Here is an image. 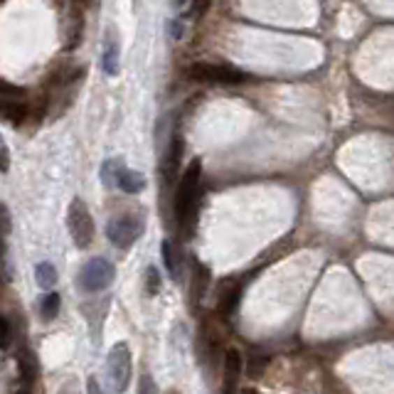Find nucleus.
I'll return each mask as SVG.
<instances>
[{
  "label": "nucleus",
  "mask_w": 394,
  "mask_h": 394,
  "mask_svg": "<svg viewBox=\"0 0 394 394\" xmlns=\"http://www.w3.org/2000/svg\"><path fill=\"white\" fill-rule=\"evenodd\" d=\"M35 279L40 289H52V286L57 284V269H54L50 261H40V264L35 266Z\"/></svg>",
  "instance_id": "15"
},
{
  "label": "nucleus",
  "mask_w": 394,
  "mask_h": 394,
  "mask_svg": "<svg viewBox=\"0 0 394 394\" xmlns=\"http://www.w3.org/2000/svg\"><path fill=\"white\" fill-rule=\"evenodd\" d=\"M161 289H163L161 271H158L156 266H148V269H145V291H148V296H158Z\"/></svg>",
  "instance_id": "17"
},
{
  "label": "nucleus",
  "mask_w": 394,
  "mask_h": 394,
  "mask_svg": "<svg viewBox=\"0 0 394 394\" xmlns=\"http://www.w3.org/2000/svg\"><path fill=\"white\" fill-rule=\"evenodd\" d=\"M119 168H121V161H114V158L101 166V180H104V185H114L116 175H119Z\"/></svg>",
  "instance_id": "18"
},
{
  "label": "nucleus",
  "mask_w": 394,
  "mask_h": 394,
  "mask_svg": "<svg viewBox=\"0 0 394 394\" xmlns=\"http://www.w3.org/2000/svg\"><path fill=\"white\" fill-rule=\"evenodd\" d=\"M101 69L109 77H116L119 74V42L109 40L104 47V54H101Z\"/></svg>",
  "instance_id": "13"
},
{
  "label": "nucleus",
  "mask_w": 394,
  "mask_h": 394,
  "mask_svg": "<svg viewBox=\"0 0 394 394\" xmlns=\"http://www.w3.org/2000/svg\"><path fill=\"white\" fill-rule=\"evenodd\" d=\"M17 370H20V379L27 384H32L40 374V363H37L35 353L30 348H22L17 353Z\"/></svg>",
  "instance_id": "10"
},
{
  "label": "nucleus",
  "mask_w": 394,
  "mask_h": 394,
  "mask_svg": "<svg viewBox=\"0 0 394 394\" xmlns=\"http://www.w3.org/2000/svg\"><path fill=\"white\" fill-rule=\"evenodd\" d=\"M106 370H109L111 384L116 392H126L131 382V372H133V363H131V350L126 342H116L109 350V360H106Z\"/></svg>",
  "instance_id": "6"
},
{
  "label": "nucleus",
  "mask_w": 394,
  "mask_h": 394,
  "mask_svg": "<svg viewBox=\"0 0 394 394\" xmlns=\"http://www.w3.org/2000/svg\"><path fill=\"white\" fill-rule=\"evenodd\" d=\"M116 185H119L126 195H138V192L145 190V175L138 170H129V168L121 166L119 175H116Z\"/></svg>",
  "instance_id": "9"
},
{
  "label": "nucleus",
  "mask_w": 394,
  "mask_h": 394,
  "mask_svg": "<svg viewBox=\"0 0 394 394\" xmlns=\"http://www.w3.org/2000/svg\"><path fill=\"white\" fill-rule=\"evenodd\" d=\"M116 279V269L114 264H111L109 259H104V256H94V259H89L87 264L82 266V271H79V289L87 291V293H98V291L109 289L111 284H114Z\"/></svg>",
  "instance_id": "2"
},
{
  "label": "nucleus",
  "mask_w": 394,
  "mask_h": 394,
  "mask_svg": "<svg viewBox=\"0 0 394 394\" xmlns=\"http://www.w3.org/2000/svg\"><path fill=\"white\" fill-rule=\"evenodd\" d=\"M67 227L69 234H72L74 244L79 249H87L89 244L94 242V234H96V227H94V217L89 212V207L82 203V200H74L67 210Z\"/></svg>",
  "instance_id": "4"
},
{
  "label": "nucleus",
  "mask_w": 394,
  "mask_h": 394,
  "mask_svg": "<svg viewBox=\"0 0 394 394\" xmlns=\"http://www.w3.org/2000/svg\"><path fill=\"white\" fill-rule=\"evenodd\" d=\"M0 119L10 121V124H22L27 119V101L25 98L0 96Z\"/></svg>",
  "instance_id": "8"
},
{
  "label": "nucleus",
  "mask_w": 394,
  "mask_h": 394,
  "mask_svg": "<svg viewBox=\"0 0 394 394\" xmlns=\"http://www.w3.org/2000/svg\"><path fill=\"white\" fill-rule=\"evenodd\" d=\"M210 3L212 0H192V15H205L207 13V8H210Z\"/></svg>",
  "instance_id": "22"
},
{
  "label": "nucleus",
  "mask_w": 394,
  "mask_h": 394,
  "mask_svg": "<svg viewBox=\"0 0 394 394\" xmlns=\"http://www.w3.org/2000/svg\"><path fill=\"white\" fill-rule=\"evenodd\" d=\"M239 298H242V284H229L227 289L219 293L217 301V313L222 318H229L239 306Z\"/></svg>",
  "instance_id": "11"
},
{
  "label": "nucleus",
  "mask_w": 394,
  "mask_h": 394,
  "mask_svg": "<svg viewBox=\"0 0 394 394\" xmlns=\"http://www.w3.org/2000/svg\"><path fill=\"white\" fill-rule=\"evenodd\" d=\"M0 96H8V98H25V89L13 87V84H8V82H0Z\"/></svg>",
  "instance_id": "20"
},
{
  "label": "nucleus",
  "mask_w": 394,
  "mask_h": 394,
  "mask_svg": "<svg viewBox=\"0 0 394 394\" xmlns=\"http://www.w3.org/2000/svg\"><path fill=\"white\" fill-rule=\"evenodd\" d=\"M200 180H203V166L200 161H192L187 166L185 175L180 180L175 195V217L187 232H192L197 217V200H200Z\"/></svg>",
  "instance_id": "1"
},
{
  "label": "nucleus",
  "mask_w": 394,
  "mask_h": 394,
  "mask_svg": "<svg viewBox=\"0 0 394 394\" xmlns=\"http://www.w3.org/2000/svg\"><path fill=\"white\" fill-rule=\"evenodd\" d=\"M89 392H98V384H96V379H89Z\"/></svg>",
  "instance_id": "24"
},
{
  "label": "nucleus",
  "mask_w": 394,
  "mask_h": 394,
  "mask_svg": "<svg viewBox=\"0 0 394 394\" xmlns=\"http://www.w3.org/2000/svg\"><path fill=\"white\" fill-rule=\"evenodd\" d=\"M182 3H185V0H175V6H177V8H180V6H182Z\"/></svg>",
  "instance_id": "25"
},
{
  "label": "nucleus",
  "mask_w": 394,
  "mask_h": 394,
  "mask_svg": "<svg viewBox=\"0 0 394 394\" xmlns=\"http://www.w3.org/2000/svg\"><path fill=\"white\" fill-rule=\"evenodd\" d=\"M143 234V217L140 214H119L106 224V237L111 239L114 247L119 249H131L138 237Z\"/></svg>",
  "instance_id": "3"
},
{
  "label": "nucleus",
  "mask_w": 394,
  "mask_h": 394,
  "mask_svg": "<svg viewBox=\"0 0 394 394\" xmlns=\"http://www.w3.org/2000/svg\"><path fill=\"white\" fill-rule=\"evenodd\" d=\"M59 303H62L59 293H47L45 298H42V303H40L42 318H45V321H52V318L59 313Z\"/></svg>",
  "instance_id": "16"
},
{
  "label": "nucleus",
  "mask_w": 394,
  "mask_h": 394,
  "mask_svg": "<svg viewBox=\"0 0 394 394\" xmlns=\"http://www.w3.org/2000/svg\"><path fill=\"white\" fill-rule=\"evenodd\" d=\"M161 254H163V264H166L168 274H170L175 281H180V261H177L175 247H173L170 239H163V244H161Z\"/></svg>",
  "instance_id": "14"
},
{
  "label": "nucleus",
  "mask_w": 394,
  "mask_h": 394,
  "mask_svg": "<svg viewBox=\"0 0 394 394\" xmlns=\"http://www.w3.org/2000/svg\"><path fill=\"white\" fill-rule=\"evenodd\" d=\"M10 321L6 316H0V350L10 348Z\"/></svg>",
  "instance_id": "19"
},
{
  "label": "nucleus",
  "mask_w": 394,
  "mask_h": 394,
  "mask_svg": "<svg viewBox=\"0 0 394 394\" xmlns=\"http://www.w3.org/2000/svg\"><path fill=\"white\" fill-rule=\"evenodd\" d=\"M180 161H182V138L180 133H175L170 138V148H168L166 153V161H163V177H166V185H170V182H175L177 177V168H180Z\"/></svg>",
  "instance_id": "7"
},
{
  "label": "nucleus",
  "mask_w": 394,
  "mask_h": 394,
  "mask_svg": "<svg viewBox=\"0 0 394 394\" xmlns=\"http://www.w3.org/2000/svg\"><path fill=\"white\" fill-rule=\"evenodd\" d=\"M187 77L192 82H207V84H242L247 74L242 69H234L229 64H207L197 62L187 69Z\"/></svg>",
  "instance_id": "5"
},
{
  "label": "nucleus",
  "mask_w": 394,
  "mask_h": 394,
  "mask_svg": "<svg viewBox=\"0 0 394 394\" xmlns=\"http://www.w3.org/2000/svg\"><path fill=\"white\" fill-rule=\"evenodd\" d=\"M10 170V151H8V143L0 136V173Z\"/></svg>",
  "instance_id": "21"
},
{
  "label": "nucleus",
  "mask_w": 394,
  "mask_h": 394,
  "mask_svg": "<svg viewBox=\"0 0 394 394\" xmlns=\"http://www.w3.org/2000/svg\"><path fill=\"white\" fill-rule=\"evenodd\" d=\"M222 367H224V379L227 384H234L242 374V353L237 348H229L222 358Z\"/></svg>",
  "instance_id": "12"
},
{
  "label": "nucleus",
  "mask_w": 394,
  "mask_h": 394,
  "mask_svg": "<svg viewBox=\"0 0 394 394\" xmlns=\"http://www.w3.org/2000/svg\"><path fill=\"white\" fill-rule=\"evenodd\" d=\"M168 27H170V37H173V40H180L182 32H185V27H182L180 20H170V25H168Z\"/></svg>",
  "instance_id": "23"
}]
</instances>
